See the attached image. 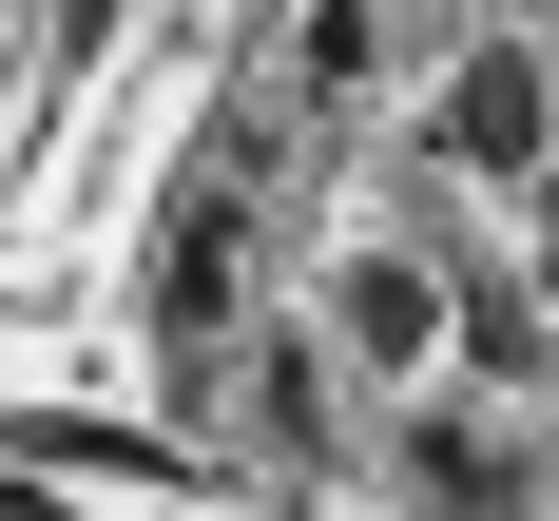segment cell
Returning <instances> with one entry per match:
<instances>
[{
	"instance_id": "5b68a950",
	"label": "cell",
	"mask_w": 559,
	"mask_h": 521,
	"mask_svg": "<svg viewBox=\"0 0 559 521\" xmlns=\"http://www.w3.org/2000/svg\"><path fill=\"white\" fill-rule=\"evenodd\" d=\"M78 20H116V0H78Z\"/></svg>"
},
{
	"instance_id": "6da1fadb",
	"label": "cell",
	"mask_w": 559,
	"mask_h": 521,
	"mask_svg": "<svg viewBox=\"0 0 559 521\" xmlns=\"http://www.w3.org/2000/svg\"><path fill=\"white\" fill-rule=\"evenodd\" d=\"M444 155H463V174H540V155H559V78H540L521 39H483V58L444 78Z\"/></svg>"
},
{
	"instance_id": "7a4b0ae2",
	"label": "cell",
	"mask_w": 559,
	"mask_h": 521,
	"mask_svg": "<svg viewBox=\"0 0 559 521\" xmlns=\"http://www.w3.org/2000/svg\"><path fill=\"white\" fill-rule=\"evenodd\" d=\"M329 347H347V367H425V347H444V271H405V251H347Z\"/></svg>"
},
{
	"instance_id": "277c9868",
	"label": "cell",
	"mask_w": 559,
	"mask_h": 521,
	"mask_svg": "<svg viewBox=\"0 0 559 521\" xmlns=\"http://www.w3.org/2000/svg\"><path fill=\"white\" fill-rule=\"evenodd\" d=\"M0 521H58V502H20V483H0Z\"/></svg>"
},
{
	"instance_id": "3957f363",
	"label": "cell",
	"mask_w": 559,
	"mask_h": 521,
	"mask_svg": "<svg viewBox=\"0 0 559 521\" xmlns=\"http://www.w3.org/2000/svg\"><path fill=\"white\" fill-rule=\"evenodd\" d=\"M231 251H251V232H231V193H174V232H155V329H174V347L231 329Z\"/></svg>"
}]
</instances>
